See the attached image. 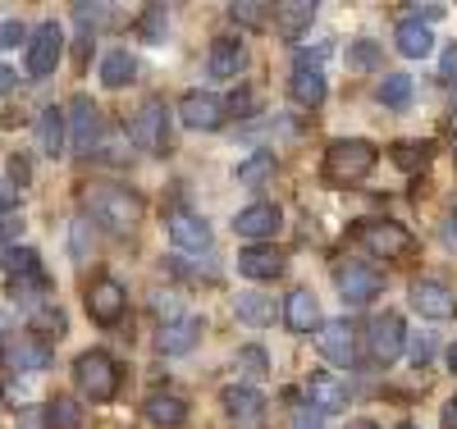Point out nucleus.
I'll return each mask as SVG.
<instances>
[{"instance_id":"f257e3e1","label":"nucleus","mask_w":457,"mask_h":429,"mask_svg":"<svg viewBox=\"0 0 457 429\" xmlns=\"http://www.w3.org/2000/svg\"><path fill=\"white\" fill-rule=\"evenodd\" d=\"M87 210H92V219H96V224H105V228H114V233H129V228H137V224H142L146 202L137 197L133 187H120V183H96V187L87 192Z\"/></svg>"},{"instance_id":"f03ea898","label":"nucleus","mask_w":457,"mask_h":429,"mask_svg":"<svg viewBox=\"0 0 457 429\" xmlns=\"http://www.w3.org/2000/svg\"><path fill=\"white\" fill-rule=\"evenodd\" d=\"M379 161V151L361 137H334L325 146V178L338 183V187H348V183H361Z\"/></svg>"},{"instance_id":"7ed1b4c3","label":"nucleus","mask_w":457,"mask_h":429,"mask_svg":"<svg viewBox=\"0 0 457 429\" xmlns=\"http://www.w3.org/2000/svg\"><path fill=\"white\" fill-rule=\"evenodd\" d=\"M73 384H79V393L87 402H110L114 393H120V366H114L110 352H83L79 361H73Z\"/></svg>"},{"instance_id":"20e7f679","label":"nucleus","mask_w":457,"mask_h":429,"mask_svg":"<svg viewBox=\"0 0 457 429\" xmlns=\"http://www.w3.org/2000/svg\"><path fill=\"white\" fill-rule=\"evenodd\" d=\"M403 342H407V325L398 310H379V316H370L366 325V352L375 366H394L403 357Z\"/></svg>"},{"instance_id":"39448f33","label":"nucleus","mask_w":457,"mask_h":429,"mask_svg":"<svg viewBox=\"0 0 457 429\" xmlns=\"http://www.w3.org/2000/svg\"><path fill=\"white\" fill-rule=\"evenodd\" d=\"M334 284H338V293H343V301H348V306H366V301L379 297L385 275H379L375 265H366V260H338L334 265Z\"/></svg>"},{"instance_id":"423d86ee","label":"nucleus","mask_w":457,"mask_h":429,"mask_svg":"<svg viewBox=\"0 0 457 429\" xmlns=\"http://www.w3.org/2000/svg\"><path fill=\"white\" fill-rule=\"evenodd\" d=\"M129 142L137 151H146V155H165V146H170V110H165V101H146L133 114Z\"/></svg>"},{"instance_id":"0eeeda50","label":"nucleus","mask_w":457,"mask_h":429,"mask_svg":"<svg viewBox=\"0 0 457 429\" xmlns=\"http://www.w3.org/2000/svg\"><path fill=\"white\" fill-rule=\"evenodd\" d=\"M64 124H69V146L79 151V155H92L96 151V142H101V110H96V101L92 96H73L69 101V114H64Z\"/></svg>"},{"instance_id":"6e6552de","label":"nucleus","mask_w":457,"mask_h":429,"mask_svg":"<svg viewBox=\"0 0 457 429\" xmlns=\"http://www.w3.org/2000/svg\"><path fill=\"white\" fill-rule=\"evenodd\" d=\"M357 238H361V247H366L370 256H379V260H398V256L411 252V233H407L403 224H394V219H366V224L357 228Z\"/></svg>"},{"instance_id":"1a4fd4ad","label":"nucleus","mask_w":457,"mask_h":429,"mask_svg":"<svg viewBox=\"0 0 457 429\" xmlns=\"http://www.w3.org/2000/svg\"><path fill=\"white\" fill-rule=\"evenodd\" d=\"M60 55H64V28L60 23H42L28 37V78H51Z\"/></svg>"},{"instance_id":"9d476101","label":"nucleus","mask_w":457,"mask_h":429,"mask_svg":"<svg viewBox=\"0 0 457 429\" xmlns=\"http://www.w3.org/2000/svg\"><path fill=\"white\" fill-rule=\"evenodd\" d=\"M179 120L187 128H197V133H215L224 120H228V105L215 96V92H187L179 101Z\"/></svg>"},{"instance_id":"9b49d317","label":"nucleus","mask_w":457,"mask_h":429,"mask_svg":"<svg viewBox=\"0 0 457 429\" xmlns=\"http://www.w3.org/2000/svg\"><path fill=\"white\" fill-rule=\"evenodd\" d=\"M124 310H129V293H124L120 279H96L87 288V316L96 325H120Z\"/></svg>"},{"instance_id":"f8f14e48","label":"nucleus","mask_w":457,"mask_h":429,"mask_svg":"<svg viewBox=\"0 0 457 429\" xmlns=\"http://www.w3.org/2000/svg\"><path fill=\"white\" fill-rule=\"evenodd\" d=\"M316 347L320 357L334 361V366H353L357 361V329L348 320H320L316 329Z\"/></svg>"},{"instance_id":"ddd939ff","label":"nucleus","mask_w":457,"mask_h":429,"mask_svg":"<svg viewBox=\"0 0 457 429\" xmlns=\"http://www.w3.org/2000/svg\"><path fill=\"white\" fill-rule=\"evenodd\" d=\"M407 297H411V306L421 310L426 320H453L457 316V293L448 284H439V279H416Z\"/></svg>"},{"instance_id":"4468645a","label":"nucleus","mask_w":457,"mask_h":429,"mask_svg":"<svg viewBox=\"0 0 457 429\" xmlns=\"http://www.w3.org/2000/svg\"><path fill=\"white\" fill-rule=\"evenodd\" d=\"M279 224H284V215H279V206H275V202H252V206H243V210H238V219H234L238 238H247L252 247H256V243H265V238H275Z\"/></svg>"},{"instance_id":"2eb2a0df","label":"nucleus","mask_w":457,"mask_h":429,"mask_svg":"<svg viewBox=\"0 0 457 429\" xmlns=\"http://www.w3.org/2000/svg\"><path fill=\"white\" fill-rule=\"evenodd\" d=\"M197 342H202V320H197V316H179V320H170V325L161 329V338H156L161 357H187Z\"/></svg>"},{"instance_id":"dca6fc26","label":"nucleus","mask_w":457,"mask_h":429,"mask_svg":"<svg viewBox=\"0 0 457 429\" xmlns=\"http://www.w3.org/2000/svg\"><path fill=\"white\" fill-rule=\"evenodd\" d=\"M170 238L179 252H206L211 247V224L193 210H174L170 215Z\"/></svg>"},{"instance_id":"f3484780","label":"nucleus","mask_w":457,"mask_h":429,"mask_svg":"<svg viewBox=\"0 0 457 429\" xmlns=\"http://www.w3.org/2000/svg\"><path fill=\"white\" fill-rule=\"evenodd\" d=\"M307 398H312L316 416H334V411L348 407V384L334 379V375H312L307 379Z\"/></svg>"},{"instance_id":"a211bd4d","label":"nucleus","mask_w":457,"mask_h":429,"mask_svg":"<svg viewBox=\"0 0 457 429\" xmlns=\"http://www.w3.org/2000/svg\"><path fill=\"white\" fill-rule=\"evenodd\" d=\"M220 402H224V411L234 416L238 425H256L265 416V398L256 393V388H247V384H228L220 393Z\"/></svg>"},{"instance_id":"6ab92c4d","label":"nucleus","mask_w":457,"mask_h":429,"mask_svg":"<svg viewBox=\"0 0 457 429\" xmlns=\"http://www.w3.org/2000/svg\"><path fill=\"white\" fill-rule=\"evenodd\" d=\"M238 269H243L247 279H256V284H270V279L284 275V256H279L275 247L256 243V247H247V252L238 256Z\"/></svg>"},{"instance_id":"aec40b11","label":"nucleus","mask_w":457,"mask_h":429,"mask_svg":"<svg viewBox=\"0 0 457 429\" xmlns=\"http://www.w3.org/2000/svg\"><path fill=\"white\" fill-rule=\"evenodd\" d=\"M243 64H247V46L238 42V37H215L211 60H206L211 78H238V73H243Z\"/></svg>"},{"instance_id":"412c9836","label":"nucleus","mask_w":457,"mask_h":429,"mask_svg":"<svg viewBox=\"0 0 457 429\" xmlns=\"http://www.w3.org/2000/svg\"><path fill=\"white\" fill-rule=\"evenodd\" d=\"M288 92H293V101H297V105H307V110L325 105V96H329V87H325V73H320V69H307V64H297V69H293V78H288Z\"/></svg>"},{"instance_id":"4be33fe9","label":"nucleus","mask_w":457,"mask_h":429,"mask_svg":"<svg viewBox=\"0 0 457 429\" xmlns=\"http://www.w3.org/2000/svg\"><path fill=\"white\" fill-rule=\"evenodd\" d=\"M142 416L161 429H179V425H187V402L179 393H151L142 402Z\"/></svg>"},{"instance_id":"5701e85b","label":"nucleus","mask_w":457,"mask_h":429,"mask_svg":"<svg viewBox=\"0 0 457 429\" xmlns=\"http://www.w3.org/2000/svg\"><path fill=\"white\" fill-rule=\"evenodd\" d=\"M284 320H288V329H293V334H312V329H320V301H316L307 288L288 293Z\"/></svg>"},{"instance_id":"b1692460","label":"nucleus","mask_w":457,"mask_h":429,"mask_svg":"<svg viewBox=\"0 0 457 429\" xmlns=\"http://www.w3.org/2000/svg\"><path fill=\"white\" fill-rule=\"evenodd\" d=\"M394 42H398V51H403L407 60H421V55L435 51V37H430V28H426L421 19H403L398 32H394Z\"/></svg>"},{"instance_id":"393cba45","label":"nucleus","mask_w":457,"mask_h":429,"mask_svg":"<svg viewBox=\"0 0 457 429\" xmlns=\"http://www.w3.org/2000/svg\"><path fill=\"white\" fill-rule=\"evenodd\" d=\"M37 142H42V151L51 155H64V146H69V137H64V110H55V105H46L42 114H37Z\"/></svg>"},{"instance_id":"a878e982","label":"nucleus","mask_w":457,"mask_h":429,"mask_svg":"<svg viewBox=\"0 0 457 429\" xmlns=\"http://www.w3.org/2000/svg\"><path fill=\"white\" fill-rule=\"evenodd\" d=\"M312 19H316V5H307V0H288V5H275V28L284 32V37H302L312 28Z\"/></svg>"},{"instance_id":"bb28decb","label":"nucleus","mask_w":457,"mask_h":429,"mask_svg":"<svg viewBox=\"0 0 457 429\" xmlns=\"http://www.w3.org/2000/svg\"><path fill=\"white\" fill-rule=\"evenodd\" d=\"M270 178H275V155L270 151H252L238 165V187H265Z\"/></svg>"},{"instance_id":"cd10ccee","label":"nucleus","mask_w":457,"mask_h":429,"mask_svg":"<svg viewBox=\"0 0 457 429\" xmlns=\"http://www.w3.org/2000/svg\"><path fill=\"white\" fill-rule=\"evenodd\" d=\"M133 73H137V60H133L129 51H110V55L101 60V83H105V87H129Z\"/></svg>"},{"instance_id":"c85d7f7f","label":"nucleus","mask_w":457,"mask_h":429,"mask_svg":"<svg viewBox=\"0 0 457 429\" xmlns=\"http://www.w3.org/2000/svg\"><path fill=\"white\" fill-rule=\"evenodd\" d=\"M5 275H10L14 284L42 279V256H37L32 247H10V252H5Z\"/></svg>"},{"instance_id":"c756f323","label":"nucleus","mask_w":457,"mask_h":429,"mask_svg":"<svg viewBox=\"0 0 457 429\" xmlns=\"http://www.w3.org/2000/svg\"><path fill=\"white\" fill-rule=\"evenodd\" d=\"M238 320L243 325H270L275 320V297H265V293H238Z\"/></svg>"},{"instance_id":"7c9ffc66","label":"nucleus","mask_w":457,"mask_h":429,"mask_svg":"<svg viewBox=\"0 0 457 429\" xmlns=\"http://www.w3.org/2000/svg\"><path fill=\"white\" fill-rule=\"evenodd\" d=\"M32 334L42 338V342H51V338H64V310H60L55 301L37 306V310H32Z\"/></svg>"},{"instance_id":"2f4dec72","label":"nucleus","mask_w":457,"mask_h":429,"mask_svg":"<svg viewBox=\"0 0 457 429\" xmlns=\"http://www.w3.org/2000/svg\"><path fill=\"white\" fill-rule=\"evenodd\" d=\"M51 366V347L46 342H19L14 352H10V370H46Z\"/></svg>"},{"instance_id":"473e14b6","label":"nucleus","mask_w":457,"mask_h":429,"mask_svg":"<svg viewBox=\"0 0 457 429\" xmlns=\"http://www.w3.org/2000/svg\"><path fill=\"white\" fill-rule=\"evenodd\" d=\"M83 425V407L73 398H55L46 407V429H79Z\"/></svg>"},{"instance_id":"72a5a7b5","label":"nucleus","mask_w":457,"mask_h":429,"mask_svg":"<svg viewBox=\"0 0 457 429\" xmlns=\"http://www.w3.org/2000/svg\"><path fill=\"white\" fill-rule=\"evenodd\" d=\"M96 155L105 165H124L129 161V128H110L101 142H96Z\"/></svg>"},{"instance_id":"f704fd0d","label":"nucleus","mask_w":457,"mask_h":429,"mask_svg":"<svg viewBox=\"0 0 457 429\" xmlns=\"http://www.w3.org/2000/svg\"><path fill=\"white\" fill-rule=\"evenodd\" d=\"M379 101L394 105V110H403V105L411 101V78H407V73H385V83H379Z\"/></svg>"},{"instance_id":"c9c22d12","label":"nucleus","mask_w":457,"mask_h":429,"mask_svg":"<svg viewBox=\"0 0 457 429\" xmlns=\"http://www.w3.org/2000/svg\"><path fill=\"white\" fill-rule=\"evenodd\" d=\"M238 370H243L247 379H261V375H270V357H265V347H256V342L238 347Z\"/></svg>"},{"instance_id":"e433bc0d","label":"nucleus","mask_w":457,"mask_h":429,"mask_svg":"<svg viewBox=\"0 0 457 429\" xmlns=\"http://www.w3.org/2000/svg\"><path fill=\"white\" fill-rule=\"evenodd\" d=\"M426 151H430L426 142H398L394 146V165L398 169H416V165H426Z\"/></svg>"},{"instance_id":"4c0bfd02","label":"nucleus","mask_w":457,"mask_h":429,"mask_svg":"<svg viewBox=\"0 0 457 429\" xmlns=\"http://www.w3.org/2000/svg\"><path fill=\"white\" fill-rule=\"evenodd\" d=\"M137 32H142V42H161V32H165V5H151L137 19Z\"/></svg>"},{"instance_id":"58836bf2","label":"nucleus","mask_w":457,"mask_h":429,"mask_svg":"<svg viewBox=\"0 0 457 429\" xmlns=\"http://www.w3.org/2000/svg\"><path fill=\"white\" fill-rule=\"evenodd\" d=\"M228 14H234V23H243V28H261L265 23V5H261V0H243V5H234Z\"/></svg>"},{"instance_id":"ea45409f","label":"nucleus","mask_w":457,"mask_h":429,"mask_svg":"<svg viewBox=\"0 0 457 429\" xmlns=\"http://www.w3.org/2000/svg\"><path fill=\"white\" fill-rule=\"evenodd\" d=\"M348 64L353 69H375L379 64V46L375 42H353L348 46Z\"/></svg>"},{"instance_id":"a19ab883","label":"nucleus","mask_w":457,"mask_h":429,"mask_svg":"<svg viewBox=\"0 0 457 429\" xmlns=\"http://www.w3.org/2000/svg\"><path fill=\"white\" fill-rule=\"evenodd\" d=\"M19 42H28V28L19 19H0V51H10Z\"/></svg>"},{"instance_id":"79ce46f5","label":"nucleus","mask_w":457,"mask_h":429,"mask_svg":"<svg viewBox=\"0 0 457 429\" xmlns=\"http://www.w3.org/2000/svg\"><path fill=\"white\" fill-rule=\"evenodd\" d=\"M19 233H23V219H14V215H0V252H10V247L19 243Z\"/></svg>"},{"instance_id":"37998d69","label":"nucleus","mask_w":457,"mask_h":429,"mask_svg":"<svg viewBox=\"0 0 457 429\" xmlns=\"http://www.w3.org/2000/svg\"><path fill=\"white\" fill-rule=\"evenodd\" d=\"M430 352H435V342H430L426 334H416V338H411V361H416V370L430 361Z\"/></svg>"},{"instance_id":"c03bdc74","label":"nucleus","mask_w":457,"mask_h":429,"mask_svg":"<svg viewBox=\"0 0 457 429\" xmlns=\"http://www.w3.org/2000/svg\"><path fill=\"white\" fill-rule=\"evenodd\" d=\"M19 206V187L14 183H5V178H0V215H10Z\"/></svg>"},{"instance_id":"a18cd8bd","label":"nucleus","mask_w":457,"mask_h":429,"mask_svg":"<svg viewBox=\"0 0 457 429\" xmlns=\"http://www.w3.org/2000/svg\"><path fill=\"white\" fill-rule=\"evenodd\" d=\"M293 429H325V420H320L312 407H302V411L293 416Z\"/></svg>"},{"instance_id":"49530a36","label":"nucleus","mask_w":457,"mask_h":429,"mask_svg":"<svg viewBox=\"0 0 457 429\" xmlns=\"http://www.w3.org/2000/svg\"><path fill=\"white\" fill-rule=\"evenodd\" d=\"M10 174H14V187H23V183L32 178V169H28V161H23V155H14V161H10Z\"/></svg>"},{"instance_id":"de8ad7c7","label":"nucleus","mask_w":457,"mask_h":429,"mask_svg":"<svg viewBox=\"0 0 457 429\" xmlns=\"http://www.w3.org/2000/svg\"><path fill=\"white\" fill-rule=\"evenodd\" d=\"M439 69H444V78H448V83H457V42L444 51V64H439Z\"/></svg>"},{"instance_id":"09e8293b","label":"nucleus","mask_w":457,"mask_h":429,"mask_svg":"<svg viewBox=\"0 0 457 429\" xmlns=\"http://www.w3.org/2000/svg\"><path fill=\"white\" fill-rule=\"evenodd\" d=\"M14 78H19V73H14L10 64H0V96H5V92L14 87Z\"/></svg>"},{"instance_id":"8fccbe9b","label":"nucleus","mask_w":457,"mask_h":429,"mask_svg":"<svg viewBox=\"0 0 457 429\" xmlns=\"http://www.w3.org/2000/svg\"><path fill=\"white\" fill-rule=\"evenodd\" d=\"M444 425H448V429H457V398H448V402H444Z\"/></svg>"},{"instance_id":"3c124183","label":"nucleus","mask_w":457,"mask_h":429,"mask_svg":"<svg viewBox=\"0 0 457 429\" xmlns=\"http://www.w3.org/2000/svg\"><path fill=\"white\" fill-rule=\"evenodd\" d=\"M444 243H448V247H457V215H453V219H444Z\"/></svg>"},{"instance_id":"603ef678","label":"nucleus","mask_w":457,"mask_h":429,"mask_svg":"<svg viewBox=\"0 0 457 429\" xmlns=\"http://www.w3.org/2000/svg\"><path fill=\"white\" fill-rule=\"evenodd\" d=\"M5 338H10V316L0 310V347H5Z\"/></svg>"},{"instance_id":"864d4df0","label":"nucleus","mask_w":457,"mask_h":429,"mask_svg":"<svg viewBox=\"0 0 457 429\" xmlns=\"http://www.w3.org/2000/svg\"><path fill=\"white\" fill-rule=\"evenodd\" d=\"M348 429H379V425H375V420H353Z\"/></svg>"},{"instance_id":"5fc2aeb1","label":"nucleus","mask_w":457,"mask_h":429,"mask_svg":"<svg viewBox=\"0 0 457 429\" xmlns=\"http://www.w3.org/2000/svg\"><path fill=\"white\" fill-rule=\"evenodd\" d=\"M448 366H453V370H457V342H453V347H448Z\"/></svg>"},{"instance_id":"6e6d98bb","label":"nucleus","mask_w":457,"mask_h":429,"mask_svg":"<svg viewBox=\"0 0 457 429\" xmlns=\"http://www.w3.org/2000/svg\"><path fill=\"white\" fill-rule=\"evenodd\" d=\"M453 124H457V96H453Z\"/></svg>"},{"instance_id":"4d7b16f0","label":"nucleus","mask_w":457,"mask_h":429,"mask_svg":"<svg viewBox=\"0 0 457 429\" xmlns=\"http://www.w3.org/2000/svg\"><path fill=\"white\" fill-rule=\"evenodd\" d=\"M398 429H416V425H398Z\"/></svg>"},{"instance_id":"13d9d810","label":"nucleus","mask_w":457,"mask_h":429,"mask_svg":"<svg viewBox=\"0 0 457 429\" xmlns=\"http://www.w3.org/2000/svg\"><path fill=\"white\" fill-rule=\"evenodd\" d=\"M453 155H457V142H453Z\"/></svg>"}]
</instances>
